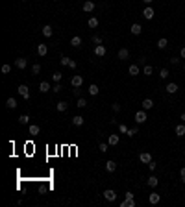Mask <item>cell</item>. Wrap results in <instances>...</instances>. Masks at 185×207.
<instances>
[{"label": "cell", "instance_id": "obj_1", "mask_svg": "<svg viewBox=\"0 0 185 207\" xmlns=\"http://www.w3.org/2000/svg\"><path fill=\"white\" fill-rule=\"evenodd\" d=\"M17 91H19V94L22 96L24 100H28V98H30V89H28V85H19V87H17Z\"/></svg>", "mask_w": 185, "mask_h": 207}, {"label": "cell", "instance_id": "obj_2", "mask_svg": "<svg viewBox=\"0 0 185 207\" xmlns=\"http://www.w3.org/2000/svg\"><path fill=\"white\" fill-rule=\"evenodd\" d=\"M146 119H148V116H146V111H145V109H143V111H137V113H135V122H137V124L146 122Z\"/></svg>", "mask_w": 185, "mask_h": 207}, {"label": "cell", "instance_id": "obj_3", "mask_svg": "<svg viewBox=\"0 0 185 207\" xmlns=\"http://www.w3.org/2000/svg\"><path fill=\"white\" fill-rule=\"evenodd\" d=\"M104 198L107 200V202H115V200H117V192H115L113 189H107V190H104Z\"/></svg>", "mask_w": 185, "mask_h": 207}, {"label": "cell", "instance_id": "obj_4", "mask_svg": "<svg viewBox=\"0 0 185 207\" xmlns=\"http://www.w3.org/2000/svg\"><path fill=\"white\" fill-rule=\"evenodd\" d=\"M26 65H28V59H26V58H17V59H15V67L20 68V70H24Z\"/></svg>", "mask_w": 185, "mask_h": 207}, {"label": "cell", "instance_id": "obj_5", "mask_svg": "<svg viewBox=\"0 0 185 207\" xmlns=\"http://www.w3.org/2000/svg\"><path fill=\"white\" fill-rule=\"evenodd\" d=\"M106 46L104 45H96V46H94V56H98V58H104L106 56Z\"/></svg>", "mask_w": 185, "mask_h": 207}, {"label": "cell", "instance_id": "obj_6", "mask_svg": "<svg viewBox=\"0 0 185 207\" xmlns=\"http://www.w3.org/2000/svg\"><path fill=\"white\" fill-rule=\"evenodd\" d=\"M148 202L155 205V203H159L161 202V196H159V192H150V196H148Z\"/></svg>", "mask_w": 185, "mask_h": 207}, {"label": "cell", "instance_id": "obj_7", "mask_svg": "<svg viewBox=\"0 0 185 207\" xmlns=\"http://www.w3.org/2000/svg\"><path fill=\"white\" fill-rule=\"evenodd\" d=\"M139 161H141V163H146V165H148L150 161H152V155H150L148 152H141V154H139Z\"/></svg>", "mask_w": 185, "mask_h": 207}, {"label": "cell", "instance_id": "obj_8", "mask_svg": "<svg viewBox=\"0 0 185 207\" xmlns=\"http://www.w3.org/2000/svg\"><path fill=\"white\" fill-rule=\"evenodd\" d=\"M81 9H84L85 13H91V11L94 9V2H91V0H85L84 6H81Z\"/></svg>", "mask_w": 185, "mask_h": 207}, {"label": "cell", "instance_id": "obj_9", "mask_svg": "<svg viewBox=\"0 0 185 207\" xmlns=\"http://www.w3.org/2000/svg\"><path fill=\"white\" fill-rule=\"evenodd\" d=\"M119 142H120V139H119V135H117V133L109 135V139H107V144H109V146H117Z\"/></svg>", "mask_w": 185, "mask_h": 207}, {"label": "cell", "instance_id": "obj_10", "mask_svg": "<svg viewBox=\"0 0 185 207\" xmlns=\"http://www.w3.org/2000/svg\"><path fill=\"white\" fill-rule=\"evenodd\" d=\"M146 185H148V187H157V185H159V178H157V176H150L146 179Z\"/></svg>", "mask_w": 185, "mask_h": 207}, {"label": "cell", "instance_id": "obj_11", "mask_svg": "<svg viewBox=\"0 0 185 207\" xmlns=\"http://www.w3.org/2000/svg\"><path fill=\"white\" fill-rule=\"evenodd\" d=\"M41 32H43V35H45V37H52L54 28H52L50 24H45V26H43V30H41Z\"/></svg>", "mask_w": 185, "mask_h": 207}, {"label": "cell", "instance_id": "obj_12", "mask_svg": "<svg viewBox=\"0 0 185 207\" xmlns=\"http://www.w3.org/2000/svg\"><path fill=\"white\" fill-rule=\"evenodd\" d=\"M48 91H52L50 83H48V81H41V83H39V93H48Z\"/></svg>", "mask_w": 185, "mask_h": 207}, {"label": "cell", "instance_id": "obj_13", "mask_svg": "<svg viewBox=\"0 0 185 207\" xmlns=\"http://www.w3.org/2000/svg\"><path fill=\"white\" fill-rule=\"evenodd\" d=\"M37 54H39L41 58H43V56H46V54H48V46H46V45H43V43H41V45H37Z\"/></svg>", "mask_w": 185, "mask_h": 207}, {"label": "cell", "instance_id": "obj_14", "mask_svg": "<svg viewBox=\"0 0 185 207\" xmlns=\"http://www.w3.org/2000/svg\"><path fill=\"white\" fill-rule=\"evenodd\" d=\"M71 83H72V87H80L81 83H84V78H81V76H72V80H71Z\"/></svg>", "mask_w": 185, "mask_h": 207}, {"label": "cell", "instance_id": "obj_15", "mask_svg": "<svg viewBox=\"0 0 185 207\" xmlns=\"http://www.w3.org/2000/svg\"><path fill=\"white\" fill-rule=\"evenodd\" d=\"M154 107V100L152 98H145L143 100V109H145V111H148V109H152Z\"/></svg>", "mask_w": 185, "mask_h": 207}, {"label": "cell", "instance_id": "obj_16", "mask_svg": "<svg viewBox=\"0 0 185 207\" xmlns=\"http://www.w3.org/2000/svg\"><path fill=\"white\" fill-rule=\"evenodd\" d=\"M128 58H130V50H128V48H120V50H119V59L126 61Z\"/></svg>", "mask_w": 185, "mask_h": 207}, {"label": "cell", "instance_id": "obj_17", "mask_svg": "<svg viewBox=\"0 0 185 207\" xmlns=\"http://www.w3.org/2000/svg\"><path fill=\"white\" fill-rule=\"evenodd\" d=\"M143 17H145L146 20H152V19H154V9H152V8H145V11H143Z\"/></svg>", "mask_w": 185, "mask_h": 207}, {"label": "cell", "instance_id": "obj_18", "mask_svg": "<svg viewBox=\"0 0 185 207\" xmlns=\"http://www.w3.org/2000/svg\"><path fill=\"white\" fill-rule=\"evenodd\" d=\"M84 122H85V119H84L81 115L72 116V124H74V126H84Z\"/></svg>", "mask_w": 185, "mask_h": 207}, {"label": "cell", "instance_id": "obj_19", "mask_svg": "<svg viewBox=\"0 0 185 207\" xmlns=\"http://www.w3.org/2000/svg\"><path fill=\"white\" fill-rule=\"evenodd\" d=\"M174 132H176L178 137H183L185 135V124H178V126L174 128Z\"/></svg>", "mask_w": 185, "mask_h": 207}, {"label": "cell", "instance_id": "obj_20", "mask_svg": "<svg viewBox=\"0 0 185 207\" xmlns=\"http://www.w3.org/2000/svg\"><path fill=\"white\" fill-rule=\"evenodd\" d=\"M67 107H68V104H67V102H63V100H61V102H58V104H56V109H58V111H59V113H63V111H67Z\"/></svg>", "mask_w": 185, "mask_h": 207}, {"label": "cell", "instance_id": "obj_21", "mask_svg": "<svg viewBox=\"0 0 185 207\" xmlns=\"http://www.w3.org/2000/svg\"><path fill=\"white\" fill-rule=\"evenodd\" d=\"M71 46H74V48L81 46V37H80V35H74V37L71 39Z\"/></svg>", "mask_w": 185, "mask_h": 207}, {"label": "cell", "instance_id": "obj_22", "mask_svg": "<svg viewBox=\"0 0 185 207\" xmlns=\"http://www.w3.org/2000/svg\"><path fill=\"white\" fill-rule=\"evenodd\" d=\"M165 91H167L168 94H174V93H178V85H176V83H167Z\"/></svg>", "mask_w": 185, "mask_h": 207}, {"label": "cell", "instance_id": "obj_23", "mask_svg": "<svg viewBox=\"0 0 185 207\" xmlns=\"http://www.w3.org/2000/svg\"><path fill=\"white\" fill-rule=\"evenodd\" d=\"M100 93V87L96 85V83H91V85H89V94H93V96H96Z\"/></svg>", "mask_w": 185, "mask_h": 207}, {"label": "cell", "instance_id": "obj_24", "mask_svg": "<svg viewBox=\"0 0 185 207\" xmlns=\"http://www.w3.org/2000/svg\"><path fill=\"white\" fill-rule=\"evenodd\" d=\"M130 32H132L133 35H139V33L143 32V28H141V24H137V22H135V24H132V28H130Z\"/></svg>", "mask_w": 185, "mask_h": 207}, {"label": "cell", "instance_id": "obj_25", "mask_svg": "<svg viewBox=\"0 0 185 207\" xmlns=\"http://www.w3.org/2000/svg\"><path fill=\"white\" fill-rule=\"evenodd\" d=\"M106 170L107 172H115L117 170V163L115 161H106Z\"/></svg>", "mask_w": 185, "mask_h": 207}, {"label": "cell", "instance_id": "obj_26", "mask_svg": "<svg viewBox=\"0 0 185 207\" xmlns=\"http://www.w3.org/2000/svg\"><path fill=\"white\" fill-rule=\"evenodd\" d=\"M120 207H135V200L133 198H126L124 202L120 203Z\"/></svg>", "mask_w": 185, "mask_h": 207}, {"label": "cell", "instance_id": "obj_27", "mask_svg": "<svg viewBox=\"0 0 185 207\" xmlns=\"http://www.w3.org/2000/svg\"><path fill=\"white\" fill-rule=\"evenodd\" d=\"M6 107H8V109H15L17 107V100L15 98H8V100H6Z\"/></svg>", "mask_w": 185, "mask_h": 207}, {"label": "cell", "instance_id": "obj_28", "mask_svg": "<svg viewBox=\"0 0 185 207\" xmlns=\"http://www.w3.org/2000/svg\"><path fill=\"white\" fill-rule=\"evenodd\" d=\"M128 74H130V76H137V74H139V67H137V65H130Z\"/></svg>", "mask_w": 185, "mask_h": 207}, {"label": "cell", "instance_id": "obj_29", "mask_svg": "<svg viewBox=\"0 0 185 207\" xmlns=\"http://www.w3.org/2000/svg\"><path fill=\"white\" fill-rule=\"evenodd\" d=\"M167 46H168V41H167L165 37L157 41V48H159V50H163V48H167Z\"/></svg>", "mask_w": 185, "mask_h": 207}, {"label": "cell", "instance_id": "obj_30", "mask_svg": "<svg viewBox=\"0 0 185 207\" xmlns=\"http://www.w3.org/2000/svg\"><path fill=\"white\" fill-rule=\"evenodd\" d=\"M28 122H30V115H20L19 116V124L24 126V124H28Z\"/></svg>", "mask_w": 185, "mask_h": 207}, {"label": "cell", "instance_id": "obj_31", "mask_svg": "<svg viewBox=\"0 0 185 207\" xmlns=\"http://www.w3.org/2000/svg\"><path fill=\"white\" fill-rule=\"evenodd\" d=\"M39 132H41V128L37 126V124H32V126H30V133H32V135H37Z\"/></svg>", "mask_w": 185, "mask_h": 207}, {"label": "cell", "instance_id": "obj_32", "mask_svg": "<svg viewBox=\"0 0 185 207\" xmlns=\"http://www.w3.org/2000/svg\"><path fill=\"white\" fill-rule=\"evenodd\" d=\"M143 72H145V76H152V72H154L152 65H145V68H143Z\"/></svg>", "mask_w": 185, "mask_h": 207}, {"label": "cell", "instance_id": "obj_33", "mask_svg": "<svg viewBox=\"0 0 185 207\" xmlns=\"http://www.w3.org/2000/svg\"><path fill=\"white\" fill-rule=\"evenodd\" d=\"M89 28H96V26H98V19H94V17H91V19H89Z\"/></svg>", "mask_w": 185, "mask_h": 207}, {"label": "cell", "instance_id": "obj_34", "mask_svg": "<svg viewBox=\"0 0 185 207\" xmlns=\"http://www.w3.org/2000/svg\"><path fill=\"white\" fill-rule=\"evenodd\" d=\"M61 78H63V74H61V72H54V74H52V80L56 81V83H59Z\"/></svg>", "mask_w": 185, "mask_h": 207}, {"label": "cell", "instance_id": "obj_35", "mask_svg": "<svg viewBox=\"0 0 185 207\" xmlns=\"http://www.w3.org/2000/svg\"><path fill=\"white\" fill-rule=\"evenodd\" d=\"M159 78L161 80H167L168 78V70H167V68H161V70H159Z\"/></svg>", "mask_w": 185, "mask_h": 207}, {"label": "cell", "instance_id": "obj_36", "mask_svg": "<svg viewBox=\"0 0 185 207\" xmlns=\"http://www.w3.org/2000/svg\"><path fill=\"white\" fill-rule=\"evenodd\" d=\"M59 61H61V65H63V67H68V65H71V59H68L67 56H63V58H61Z\"/></svg>", "mask_w": 185, "mask_h": 207}, {"label": "cell", "instance_id": "obj_37", "mask_svg": "<svg viewBox=\"0 0 185 207\" xmlns=\"http://www.w3.org/2000/svg\"><path fill=\"white\" fill-rule=\"evenodd\" d=\"M100 152H102V154H106V152H107V148H109V144H106V142H100Z\"/></svg>", "mask_w": 185, "mask_h": 207}, {"label": "cell", "instance_id": "obj_38", "mask_svg": "<svg viewBox=\"0 0 185 207\" xmlns=\"http://www.w3.org/2000/svg\"><path fill=\"white\" fill-rule=\"evenodd\" d=\"M137 133H139V129H137V128H132V129H128V137H133V135H137Z\"/></svg>", "mask_w": 185, "mask_h": 207}, {"label": "cell", "instance_id": "obj_39", "mask_svg": "<svg viewBox=\"0 0 185 207\" xmlns=\"http://www.w3.org/2000/svg\"><path fill=\"white\" fill-rule=\"evenodd\" d=\"M76 106L81 109V107H85L87 106V102H85V98H78V104H76Z\"/></svg>", "mask_w": 185, "mask_h": 207}, {"label": "cell", "instance_id": "obj_40", "mask_svg": "<svg viewBox=\"0 0 185 207\" xmlns=\"http://www.w3.org/2000/svg\"><path fill=\"white\" fill-rule=\"evenodd\" d=\"M11 72V65H2V74H9Z\"/></svg>", "mask_w": 185, "mask_h": 207}, {"label": "cell", "instance_id": "obj_41", "mask_svg": "<svg viewBox=\"0 0 185 207\" xmlns=\"http://www.w3.org/2000/svg\"><path fill=\"white\" fill-rule=\"evenodd\" d=\"M32 72H33V74H39V72H41V65H39V63H35V65L32 67Z\"/></svg>", "mask_w": 185, "mask_h": 207}, {"label": "cell", "instance_id": "obj_42", "mask_svg": "<svg viewBox=\"0 0 185 207\" xmlns=\"http://www.w3.org/2000/svg\"><path fill=\"white\" fill-rule=\"evenodd\" d=\"M119 132L120 133H128V126L126 124H119Z\"/></svg>", "mask_w": 185, "mask_h": 207}, {"label": "cell", "instance_id": "obj_43", "mask_svg": "<svg viewBox=\"0 0 185 207\" xmlns=\"http://www.w3.org/2000/svg\"><path fill=\"white\" fill-rule=\"evenodd\" d=\"M61 89H63V87H61L59 83H56V85H54V87H52V91H54V93H56V94H58V93H61Z\"/></svg>", "mask_w": 185, "mask_h": 207}, {"label": "cell", "instance_id": "obj_44", "mask_svg": "<svg viewBox=\"0 0 185 207\" xmlns=\"http://www.w3.org/2000/svg\"><path fill=\"white\" fill-rule=\"evenodd\" d=\"M180 178H181V183H185V167H181L180 170Z\"/></svg>", "mask_w": 185, "mask_h": 207}, {"label": "cell", "instance_id": "obj_45", "mask_svg": "<svg viewBox=\"0 0 185 207\" xmlns=\"http://www.w3.org/2000/svg\"><path fill=\"white\" fill-rule=\"evenodd\" d=\"M93 43H94V45H102V39H100L98 35H93Z\"/></svg>", "mask_w": 185, "mask_h": 207}, {"label": "cell", "instance_id": "obj_46", "mask_svg": "<svg viewBox=\"0 0 185 207\" xmlns=\"http://www.w3.org/2000/svg\"><path fill=\"white\" fill-rule=\"evenodd\" d=\"M148 168H150V170H155V168H157V163H155V161H150V163H148Z\"/></svg>", "mask_w": 185, "mask_h": 207}, {"label": "cell", "instance_id": "obj_47", "mask_svg": "<svg viewBox=\"0 0 185 207\" xmlns=\"http://www.w3.org/2000/svg\"><path fill=\"white\" fill-rule=\"evenodd\" d=\"M111 109H113L115 113H119V111H120V104H113V106H111Z\"/></svg>", "mask_w": 185, "mask_h": 207}, {"label": "cell", "instance_id": "obj_48", "mask_svg": "<svg viewBox=\"0 0 185 207\" xmlns=\"http://www.w3.org/2000/svg\"><path fill=\"white\" fill-rule=\"evenodd\" d=\"M170 63H172V65H178V63H180V59H178V58H170Z\"/></svg>", "mask_w": 185, "mask_h": 207}, {"label": "cell", "instance_id": "obj_49", "mask_svg": "<svg viewBox=\"0 0 185 207\" xmlns=\"http://www.w3.org/2000/svg\"><path fill=\"white\" fill-rule=\"evenodd\" d=\"M180 56H181V58L185 59V46H183V48H181V50H180Z\"/></svg>", "mask_w": 185, "mask_h": 207}, {"label": "cell", "instance_id": "obj_50", "mask_svg": "<svg viewBox=\"0 0 185 207\" xmlns=\"http://www.w3.org/2000/svg\"><path fill=\"white\" fill-rule=\"evenodd\" d=\"M180 119H181V122L185 124V113H181V116H180Z\"/></svg>", "mask_w": 185, "mask_h": 207}, {"label": "cell", "instance_id": "obj_51", "mask_svg": "<svg viewBox=\"0 0 185 207\" xmlns=\"http://www.w3.org/2000/svg\"><path fill=\"white\" fill-rule=\"evenodd\" d=\"M143 2H145V4H150V2H154V0H143Z\"/></svg>", "mask_w": 185, "mask_h": 207}, {"label": "cell", "instance_id": "obj_52", "mask_svg": "<svg viewBox=\"0 0 185 207\" xmlns=\"http://www.w3.org/2000/svg\"><path fill=\"white\" fill-rule=\"evenodd\" d=\"M183 70H185V63H183Z\"/></svg>", "mask_w": 185, "mask_h": 207}, {"label": "cell", "instance_id": "obj_53", "mask_svg": "<svg viewBox=\"0 0 185 207\" xmlns=\"http://www.w3.org/2000/svg\"><path fill=\"white\" fill-rule=\"evenodd\" d=\"M183 154H185V148H183Z\"/></svg>", "mask_w": 185, "mask_h": 207}, {"label": "cell", "instance_id": "obj_54", "mask_svg": "<svg viewBox=\"0 0 185 207\" xmlns=\"http://www.w3.org/2000/svg\"><path fill=\"white\" fill-rule=\"evenodd\" d=\"M56 2H59V0H56Z\"/></svg>", "mask_w": 185, "mask_h": 207}, {"label": "cell", "instance_id": "obj_55", "mask_svg": "<svg viewBox=\"0 0 185 207\" xmlns=\"http://www.w3.org/2000/svg\"><path fill=\"white\" fill-rule=\"evenodd\" d=\"M22 2H26V0H22Z\"/></svg>", "mask_w": 185, "mask_h": 207}]
</instances>
